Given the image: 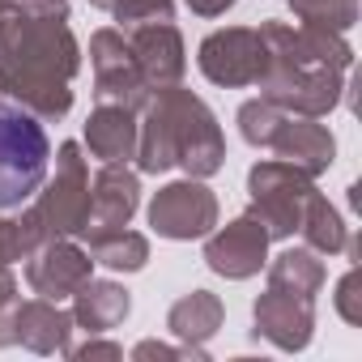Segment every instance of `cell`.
Masks as SVG:
<instances>
[{
    "label": "cell",
    "instance_id": "13",
    "mask_svg": "<svg viewBox=\"0 0 362 362\" xmlns=\"http://www.w3.org/2000/svg\"><path fill=\"white\" fill-rule=\"evenodd\" d=\"M132 56H136V69L145 77L149 90H166V86H179L184 81V69H188V47H184V35H179L175 22H149V26H132L124 30Z\"/></svg>",
    "mask_w": 362,
    "mask_h": 362
},
{
    "label": "cell",
    "instance_id": "31",
    "mask_svg": "<svg viewBox=\"0 0 362 362\" xmlns=\"http://www.w3.org/2000/svg\"><path fill=\"white\" fill-rule=\"evenodd\" d=\"M90 5H94V9H103V13H111L115 5H124V0H90Z\"/></svg>",
    "mask_w": 362,
    "mask_h": 362
},
{
    "label": "cell",
    "instance_id": "30",
    "mask_svg": "<svg viewBox=\"0 0 362 362\" xmlns=\"http://www.w3.org/2000/svg\"><path fill=\"white\" fill-rule=\"evenodd\" d=\"M18 303V277L9 273V264L0 260V307H13Z\"/></svg>",
    "mask_w": 362,
    "mask_h": 362
},
{
    "label": "cell",
    "instance_id": "32",
    "mask_svg": "<svg viewBox=\"0 0 362 362\" xmlns=\"http://www.w3.org/2000/svg\"><path fill=\"white\" fill-rule=\"evenodd\" d=\"M9 9H13V0H0V18H5Z\"/></svg>",
    "mask_w": 362,
    "mask_h": 362
},
{
    "label": "cell",
    "instance_id": "14",
    "mask_svg": "<svg viewBox=\"0 0 362 362\" xmlns=\"http://www.w3.org/2000/svg\"><path fill=\"white\" fill-rule=\"evenodd\" d=\"M136 205H141L136 170H128V162H103V170L90 179V222H86V235H103V230L128 226Z\"/></svg>",
    "mask_w": 362,
    "mask_h": 362
},
{
    "label": "cell",
    "instance_id": "28",
    "mask_svg": "<svg viewBox=\"0 0 362 362\" xmlns=\"http://www.w3.org/2000/svg\"><path fill=\"white\" fill-rule=\"evenodd\" d=\"M64 354L77 358V362H86V358H124V349L115 341H86V345H69Z\"/></svg>",
    "mask_w": 362,
    "mask_h": 362
},
{
    "label": "cell",
    "instance_id": "10",
    "mask_svg": "<svg viewBox=\"0 0 362 362\" xmlns=\"http://www.w3.org/2000/svg\"><path fill=\"white\" fill-rule=\"evenodd\" d=\"M269 243H273L269 230L252 214H243V218H235V222L205 235V264L226 281H247V277H256L264 269Z\"/></svg>",
    "mask_w": 362,
    "mask_h": 362
},
{
    "label": "cell",
    "instance_id": "24",
    "mask_svg": "<svg viewBox=\"0 0 362 362\" xmlns=\"http://www.w3.org/2000/svg\"><path fill=\"white\" fill-rule=\"evenodd\" d=\"M281 107H273L269 98H247L243 107H239V132H243V141L247 145H256V149H269V136H273V128L281 124Z\"/></svg>",
    "mask_w": 362,
    "mask_h": 362
},
{
    "label": "cell",
    "instance_id": "4",
    "mask_svg": "<svg viewBox=\"0 0 362 362\" xmlns=\"http://www.w3.org/2000/svg\"><path fill=\"white\" fill-rule=\"evenodd\" d=\"M47 162L52 145L43 119L0 98V209H22L26 201H35V192L47 179Z\"/></svg>",
    "mask_w": 362,
    "mask_h": 362
},
{
    "label": "cell",
    "instance_id": "26",
    "mask_svg": "<svg viewBox=\"0 0 362 362\" xmlns=\"http://www.w3.org/2000/svg\"><path fill=\"white\" fill-rule=\"evenodd\" d=\"M332 303H337V311H341V320L345 324H362V273H358V260L349 264V273L337 281V294H332Z\"/></svg>",
    "mask_w": 362,
    "mask_h": 362
},
{
    "label": "cell",
    "instance_id": "21",
    "mask_svg": "<svg viewBox=\"0 0 362 362\" xmlns=\"http://www.w3.org/2000/svg\"><path fill=\"white\" fill-rule=\"evenodd\" d=\"M86 252L94 264L111 269V273H141L149 264V239L119 226V230H103V235H86Z\"/></svg>",
    "mask_w": 362,
    "mask_h": 362
},
{
    "label": "cell",
    "instance_id": "9",
    "mask_svg": "<svg viewBox=\"0 0 362 362\" xmlns=\"http://www.w3.org/2000/svg\"><path fill=\"white\" fill-rule=\"evenodd\" d=\"M149 226L170 243L205 239L218 226V197L205 188V179H179L153 192L149 201Z\"/></svg>",
    "mask_w": 362,
    "mask_h": 362
},
{
    "label": "cell",
    "instance_id": "6",
    "mask_svg": "<svg viewBox=\"0 0 362 362\" xmlns=\"http://www.w3.org/2000/svg\"><path fill=\"white\" fill-rule=\"evenodd\" d=\"M311 192H315L311 175H303L281 158H264L247 170V197H252L247 214L269 230V239H290L298 230Z\"/></svg>",
    "mask_w": 362,
    "mask_h": 362
},
{
    "label": "cell",
    "instance_id": "5",
    "mask_svg": "<svg viewBox=\"0 0 362 362\" xmlns=\"http://www.w3.org/2000/svg\"><path fill=\"white\" fill-rule=\"evenodd\" d=\"M30 218L39 222L43 239H77L90 222V166L81 158L77 141H64L56 149V175L43 179L35 192Z\"/></svg>",
    "mask_w": 362,
    "mask_h": 362
},
{
    "label": "cell",
    "instance_id": "7",
    "mask_svg": "<svg viewBox=\"0 0 362 362\" xmlns=\"http://www.w3.org/2000/svg\"><path fill=\"white\" fill-rule=\"evenodd\" d=\"M197 64L222 90L256 86L264 77V64H269V47L260 39V26H226V30L205 35Z\"/></svg>",
    "mask_w": 362,
    "mask_h": 362
},
{
    "label": "cell",
    "instance_id": "16",
    "mask_svg": "<svg viewBox=\"0 0 362 362\" xmlns=\"http://www.w3.org/2000/svg\"><path fill=\"white\" fill-rule=\"evenodd\" d=\"M73 311H64L52 298H30L13 307V337L18 345H26L30 354H64L69 337H73Z\"/></svg>",
    "mask_w": 362,
    "mask_h": 362
},
{
    "label": "cell",
    "instance_id": "8",
    "mask_svg": "<svg viewBox=\"0 0 362 362\" xmlns=\"http://www.w3.org/2000/svg\"><path fill=\"white\" fill-rule=\"evenodd\" d=\"M90 69H94V98L98 103H115L128 111H145L149 103V86L136 69V56L124 39V30H94L90 35Z\"/></svg>",
    "mask_w": 362,
    "mask_h": 362
},
{
    "label": "cell",
    "instance_id": "27",
    "mask_svg": "<svg viewBox=\"0 0 362 362\" xmlns=\"http://www.w3.org/2000/svg\"><path fill=\"white\" fill-rule=\"evenodd\" d=\"M132 358L136 362H145V358H192V362H205L209 354H205V345H166V341H136L132 345Z\"/></svg>",
    "mask_w": 362,
    "mask_h": 362
},
{
    "label": "cell",
    "instance_id": "19",
    "mask_svg": "<svg viewBox=\"0 0 362 362\" xmlns=\"http://www.w3.org/2000/svg\"><path fill=\"white\" fill-rule=\"evenodd\" d=\"M226 320V307L214 290H192L184 298H175L170 311H166V328L175 341H184V345H205L209 337H218Z\"/></svg>",
    "mask_w": 362,
    "mask_h": 362
},
{
    "label": "cell",
    "instance_id": "29",
    "mask_svg": "<svg viewBox=\"0 0 362 362\" xmlns=\"http://www.w3.org/2000/svg\"><path fill=\"white\" fill-rule=\"evenodd\" d=\"M184 5L197 13V18H222L235 9V0H184Z\"/></svg>",
    "mask_w": 362,
    "mask_h": 362
},
{
    "label": "cell",
    "instance_id": "17",
    "mask_svg": "<svg viewBox=\"0 0 362 362\" xmlns=\"http://www.w3.org/2000/svg\"><path fill=\"white\" fill-rule=\"evenodd\" d=\"M136 111L128 107H115V103H98L86 119V145L94 158L103 162H128L136 158V136H141V124L132 119Z\"/></svg>",
    "mask_w": 362,
    "mask_h": 362
},
{
    "label": "cell",
    "instance_id": "18",
    "mask_svg": "<svg viewBox=\"0 0 362 362\" xmlns=\"http://www.w3.org/2000/svg\"><path fill=\"white\" fill-rule=\"evenodd\" d=\"M128 311H132V294H128L119 281H98V277H90V281H81V290L73 294V324L86 328L90 337L119 328V324L128 320Z\"/></svg>",
    "mask_w": 362,
    "mask_h": 362
},
{
    "label": "cell",
    "instance_id": "11",
    "mask_svg": "<svg viewBox=\"0 0 362 362\" xmlns=\"http://www.w3.org/2000/svg\"><path fill=\"white\" fill-rule=\"evenodd\" d=\"M94 277V260L86 247H77L73 239H43L30 256H26V281L39 298H73L81 290V281Z\"/></svg>",
    "mask_w": 362,
    "mask_h": 362
},
{
    "label": "cell",
    "instance_id": "12",
    "mask_svg": "<svg viewBox=\"0 0 362 362\" xmlns=\"http://www.w3.org/2000/svg\"><path fill=\"white\" fill-rule=\"evenodd\" d=\"M252 324H256V337H264L269 345L298 354L315 337V298H298L269 286L252 307Z\"/></svg>",
    "mask_w": 362,
    "mask_h": 362
},
{
    "label": "cell",
    "instance_id": "23",
    "mask_svg": "<svg viewBox=\"0 0 362 362\" xmlns=\"http://www.w3.org/2000/svg\"><path fill=\"white\" fill-rule=\"evenodd\" d=\"M290 13L303 26H320V30H354L358 22V0H290Z\"/></svg>",
    "mask_w": 362,
    "mask_h": 362
},
{
    "label": "cell",
    "instance_id": "22",
    "mask_svg": "<svg viewBox=\"0 0 362 362\" xmlns=\"http://www.w3.org/2000/svg\"><path fill=\"white\" fill-rule=\"evenodd\" d=\"M269 286L298 294V298H315L324 286V260L311 247H286L273 264H269Z\"/></svg>",
    "mask_w": 362,
    "mask_h": 362
},
{
    "label": "cell",
    "instance_id": "3",
    "mask_svg": "<svg viewBox=\"0 0 362 362\" xmlns=\"http://www.w3.org/2000/svg\"><path fill=\"white\" fill-rule=\"evenodd\" d=\"M226 162V136L205 98L184 86L153 90L145 103V124L136 136V166L162 175L179 166L188 179H209Z\"/></svg>",
    "mask_w": 362,
    "mask_h": 362
},
{
    "label": "cell",
    "instance_id": "1",
    "mask_svg": "<svg viewBox=\"0 0 362 362\" xmlns=\"http://www.w3.org/2000/svg\"><path fill=\"white\" fill-rule=\"evenodd\" d=\"M77 69L81 43L69 26V0H13L0 18V94L43 124L64 119Z\"/></svg>",
    "mask_w": 362,
    "mask_h": 362
},
{
    "label": "cell",
    "instance_id": "2",
    "mask_svg": "<svg viewBox=\"0 0 362 362\" xmlns=\"http://www.w3.org/2000/svg\"><path fill=\"white\" fill-rule=\"evenodd\" d=\"M260 39L269 47V64L260 86V98L290 115H315L324 119L345 98V73L354 64V47L337 30L320 26H286V22H260Z\"/></svg>",
    "mask_w": 362,
    "mask_h": 362
},
{
    "label": "cell",
    "instance_id": "25",
    "mask_svg": "<svg viewBox=\"0 0 362 362\" xmlns=\"http://www.w3.org/2000/svg\"><path fill=\"white\" fill-rule=\"evenodd\" d=\"M111 18L119 22L115 30H132V26H149V22H175V0H124L111 9Z\"/></svg>",
    "mask_w": 362,
    "mask_h": 362
},
{
    "label": "cell",
    "instance_id": "15",
    "mask_svg": "<svg viewBox=\"0 0 362 362\" xmlns=\"http://www.w3.org/2000/svg\"><path fill=\"white\" fill-rule=\"evenodd\" d=\"M269 149L281 158V162H290V166H298L303 175H324L328 166H332V158H337V136L328 132V124H320L315 115H281V124L273 128V136H269Z\"/></svg>",
    "mask_w": 362,
    "mask_h": 362
},
{
    "label": "cell",
    "instance_id": "20",
    "mask_svg": "<svg viewBox=\"0 0 362 362\" xmlns=\"http://www.w3.org/2000/svg\"><path fill=\"white\" fill-rule=\"evenodd\" d=\"M298 235H303L307 247L320 252V256H341L345 243H349V226H345V218L337 214V205H332L324 192H311V197H307Z\"/></svg>",
    "mask_w": 362,
    "mask_h": 362
}]
</instances>
